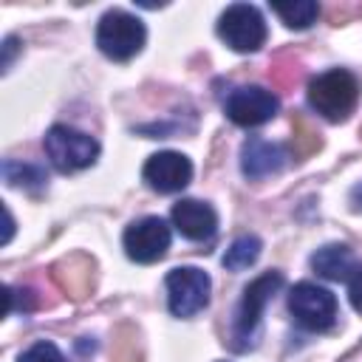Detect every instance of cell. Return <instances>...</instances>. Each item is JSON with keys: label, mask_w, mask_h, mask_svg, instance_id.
<instances>
[{"label": "cell", "mask_w": 362, "mask_h": 362, "mask_svg": "<svg viewBox=\"0 0 362 362\" xmlns=\"http://www.w3.org/2000/svg\"><path fill=\"white\" fill-rule=\"evenodd\" d=\"M45 156L51 158V164L59 173H76V170H85L96 161L99 144L93 136H88L76 127L54 124L45 133Z\"/></svg>", "instance_id": "obj_4"}, {"label": "cell", "mask_w": 362, "mask_h": 362, "mask_svg": "<svg viewBox=\"0 0 362 362\" xmlns=\"http://www.w3.org/2000/svg\"><path fill=\"white\" fill-rule=\"evenodd\" d=\"M280 102L263 85H240L226 96V116L240 127H257L277 113Z\"/></svg>", "instance_id": "obj_8"}, {"label": "cell", "mask_w": 362, "mask_h": 362, "mask_svg": "<svg viewBox=\"0 0 362 362\" xmlns=\"http://www.w3.org/2000/svg\"><path fill=\"white\" fill-rule=\"evenodd\" d=\"M147 40V31H144V23L122 8H113V11H105L99 25H96V45L105 57L116 59V62H124L130 57H136L141 51Z\"/></svg>", "instance_id": "obj_3"}, {"label": "cell", "mask_w": 362, "mask_h": 362, "mask_svg": "<svg viewBox=\"0 0 362 362\" xmlns=\"http://www.w3.org/2000/svg\"><path fill=\"white\" fill-rule=\"evenodd\" d=\"M3 178L8 187H25V189H40L45 184V173L34 164H23V161H3Z\"/></svg>", "instance_id": "obj_16"}, {"label": "cell", "mask_w": 362, "mask_h": 362, "mask_svg": "<svg viewBox=\"0 0 362 362\" xmlns=\"http://www.w3.org/2000/svg\"><path fill=\"white\" fill-rule=\"evenodd\" d=\"M286 161H288L286 150L280 144H274V141L260 139V136H249L243 141V147H240V170L252 181L277 175L286 167Z\"/></svg>", "instance_id": "obj_11"}, {"label": "cell", "mask_w": 362, "mask_h": 362, "mask_svg": "<svg viewBox=\"0 0 362 362\" xmlns=\"http://www.w3.org/2000/svg\"><path fill=\"white\" fill-rule=\"evenodd\" d=\"M17 362H65V356L59 354V348H57L54 342L40 339V342H34L28 351H23Z\"/></svg>", "instance_id": "obj_17"}, {"label": "cell", "mask_w": 362, "mask_h": 362, "mask_svg": "<svg viewBox=\"0 0 362 362\" xmlns=\"http://www.w3.org/2000/svg\"><path fill=\"white\" fill-rule=\"evenodd\" d=\"M359 79L345 68H331L308 82V105L328 122H342L359 102Z\"/></svg>", "instance_id": "obj_1"}, {"label": "cell", "mask_w": 362, "mask_h": 362, "mask_svg": "<svg viewBox=\"0 0 362 362\" xmlns=\"http://www.w3.org/2000/svg\"><path fill=\"white\" fill-rule=\"evenodd\" d=\"M260 249H263V243H260L257 235H240V238H235L229 243V249L223 252L221 263L229 272H243V269H249L260 257Z\"/></svg>", "instance_id": "obj_14"}, {"label": "cell", "mask_w": 362, "mask_h": 362, "mask_svg": "<svg viewBox=\"0 0 362 362\" xmlns=\"http://www.w3.org/2000/svg\"><path fill=\"white\" fill-rule=\"evenodd\" d=\"M283 286V274L280 272H266L260 277H255L246 288L243 297L235 308V322H232V348L235 351H246L255 345L257 339V328H260V314L266 308V303L274 297V291Z\"/></svg>", "instance_id": "obj_2"}, {"label": "cell", "mask_w": 362, "mask_h": 362, "mask_svg": "<svg viewBox=\"0 0 362 362\" xmlns=\"http://www.w3.org/2000/svg\"><path fill=\"white\" fill-rule=\"evenodd\" d=\"M311 269L325 280H348L356 272V257L345 243H325L311 255Z\"/></svg>", "instance_id": "obj_13"}, {"label": "cell", "mask_w": 362, "mask_h": 362, "mask_svg": "<svg viewBox=\"0 0 362 362\" xmlns=\"http://www.w3.org/2000/svg\"><path fill=\"white\" fill-rule=\"evenodd\" d=\"M348 297H351V305L356 311H362V269L351 277V286H348Z\"/></svg>", "instance_id": "obj_18"}, {"label": "cell", "mask_w": 362, "mask_h": 362, "mask_svg": "<svg viewBox=\"0 0 362 362\" xmlns=\"http://www.w3.org/2000/svg\"><path fill=\"white\" fill-rule=\"evenodd\" d=\"M351 198L356 201V206H362V184H356V187H354V192H351Z\"/></svg>", "instance_id": "obj_21"}, {"label": "cell", "mask_w": 362, "mask_h": 362, "mask_svg": "<svg viewBox=\"0 0 362 362\" xmlns=\"http://www.w3.org/2000/svg\"><path fill=\"white\" fill-rule=\"evenodd\" d=\"M14 51H17V37H6V42H3V68L11 65Z\"/></svg>", "instance_id": "obj_19"}, {"label": "cell", "mask_w": 362, "mask_h": 362, "mask_svg": "<svg viewBox=\"0 0 362 362\" xmlns=\"http://www.w3.org/2000/svg\"><path fill=\"white\" fill-rule=\"evenodd\" d=\"M272 11L288 25V28H308L317 14H320V6L314 0H294V3H274Z\"/></svg>", "instance_id": "obj_15"}, {"label": "cell", "mask_w": 362, "mask_h": 362, "mask_svg": "<svg viewBox=\"0 0 362 362\" xmlns=\"http://www.w3.org/2000/svg\"><path fill=\"white\" fill-rule=\"evenodd\" d=\"M291 317L308 331H328L337 320V297L317 283H297L288 291Z\"/></svg>", "instance_id": "obj_6"}, {"label": "cell", "mask_w": 362, "mask_h": 362, "mask_svg": "<svg viewBox=\"0 0 362 362\" xmlns=\"http://www.w3.org/2000/svg\"><path fill=\"white\" fill-rule=\"evenodd\" d=\"M218 37L238 54L257 51L266 42L263 14L249 3H232L218 17Z\"/></svg>", "instance_id": "obj_5"}, {"label": "cell", "mask_w": 362, "mask_h": 362, "mask_svg": "<svg viewBox=\"0 0 362 362\" xmlns=\"http://www.w3.org/2000/svg\"><path fill=\"white\" fill-rule=\"evenodd\" d=\"M167 305L175 317H192L209 303V274L195 266H181L167 274Z\"/></svg>", "instance_id": "obj_7"}, {"label": "cell", "mask_w": 362, "mask_h": 362, "mask_svg": "<svg viewBox=\"0 0 362 362\" xmlns=\"http://www.w3.org/2000/svg\"><path fill=\"white\" fill-rule=\"evenodd\" d=\"M141 175H144V181L156 192H178V189H184L189 184L192 164H189L187 156L173 153V150H164V153H156V156H150L144 161Z\"/></svg>", "instance_id": "obj_10"}, {"label": "cell", "mask_w": 362, "mask_h": 362, "mask_svg": "<svg viewBox=\"0 0 362 362\" xmlns=\"http://www.w3.org/2000/svg\"><path fill=\"white\" fill-rule=\"evenodd\" d=\"M11 232H14V221H11L8 209H6V235H3V243H8V240H11Z\"/></svg>", "instance_id": "obj_20"}, {"label": "cell", "mask_w": 362, "mask_h": 362, "mask_svg": "<svg viewBox=\"0 0 362 362\" xmlns=\"http://www.w3.org/2000/svg\"><path fill=\"white\" fill-rule=\"evenodd\" d=\"M122 243H124V252H127L130 260H136V263H156L170 249V226L161 218L147 215L141 221H133L124 229Z\"/></svg>", "instance_id": "obj_9"}, {"label": "cell", "mask_w": 362, "mask_h": 362, "mask_svg": "<svg viewBox=\"0 0 362 362\" xmlns=\"http://www.w3.org/2000/svg\"><path fill=\"white\" fill-rule=\"evenodd\" d=\"M173 226L189 240H212L218 232V215L209 204L184 198L173 206Z\"/></svg>", "instance_id": "obj_12"}]
</instances>
